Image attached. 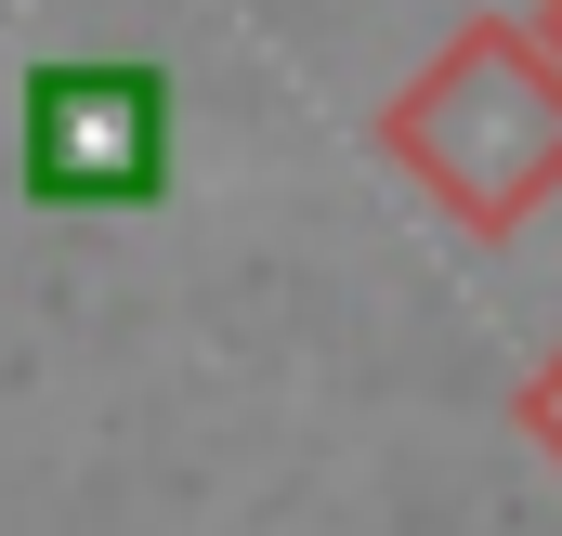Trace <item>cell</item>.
I'll use <instances>...</instances> for the list:
<instances>
[{"label":"cell","mask_w":562,"mask_h":536,"mask_svg":"<svg viewBox=\"0 0 562 536\" xmlns=\"http://www.w3.org/2000/svg\"><path fill=\"white\" fill-rule=\"evenodd\" d=\"M380 157L419 183L458 236H524L562 197V66L537 53V26L471 13L380 105Z\"/></svg>","instance_id":"6da1fadb"},{"label":"cell","mask_w":562,"mask_h":536,"mask_svg":"<svg viewBox=\"0 0 562 536\" xmlns=\"http://www.w3.org/2000/svg\"><path fill=\"white\" fill-rule=\"evenodd\" d=\"M157 183H170L157 66H40L26 79V197L40 210H144Z\"/></svg>","instance_id":"7a4b0ae2"},{"label":"cell","mask_w":562,"mask_h":536,"mask_svg":"<svg viewBox=\"0 0 562 536\" xmlns=\"http://www.w3.org/2000/svg\"><path fill=\"white\" fill-rule=\"evenodd\" d=\"M524 432H537V445H550V458H562V354H550V367H537V393H524Z\"/></svg>","instance_id":"3957f363"},{"label":"cell","mask_w":562,"mask_h":536,"mask_svg":"<svg viewBox=\"0 0 562 536\" xmlns=\"http://www.w3.org/2000/svg\"><path fill=\"white\" fill-rule=\"evenodd\" d=\"M524 26H537V53H550V66H562V0H537V13H524Z\"/></svg>","instance_id":"277c9868"}]
</instances>
